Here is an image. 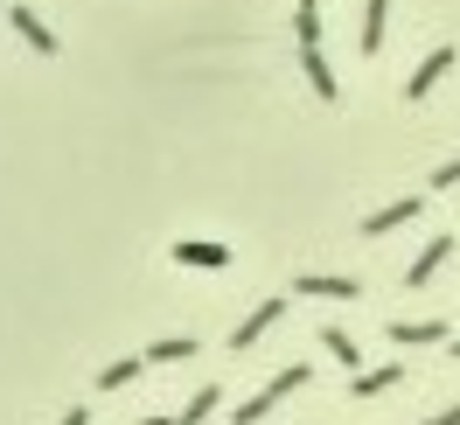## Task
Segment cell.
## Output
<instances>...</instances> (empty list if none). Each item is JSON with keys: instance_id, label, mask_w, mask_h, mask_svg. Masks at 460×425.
<instances>
[{"instance_id": "obj_17", "label": "cell", "mask_w": 460, "mask_h": 425, "mask_svg": "<svg viewBox=\"0 0 460 425\" xmlns=\"http://www.w3.org/2000/svg\"><path fill=\"white\" fill-rule=\"evenodd\" d=\"M432 189H460V154H454V161H447L439 174H432Z\"/></svg>"}, {"instance_id": "obj_3", "label": "cell", "mask_w": 460, "mask_h": 425, "mask_svg": "<svg viewBox=\"0 0 460 425\" xmlns=\"http://www.w3.org/2000/svg\"><path fill=\"white\" fill-rule=\"evenodd\" d=\"M454 63H460V49H454V42H432L426 57H419V70L404 77V98H411V105H426V98H432V84H439V77H447Z\"/></svg>"}, {"instance_id": "obj_8", "label": "cell", "mask_w": 460, "mask_h": 425, "mask_svg": "<svg viewBox=\"0 0 460 425\" xmlns=\"http://www.w3.org/2000/svg\"><path fill=\"white\" fill-rule=\"evenodd\" d=\"M279 314H287V300H259V307H252L244 321H237V328H230V349H252V341H259L265 328L279 321Z\"/></svg>"}, {"instance_id": "obj_4", "label": "cell", "mask_w": 460, "mask_h": 425, "mask_svg": "<svg viewBox=\"0 0 460 425\" xmlns=\"http://www.w3.org/2000/svg\"><path fill=\"white\" fill-rule=\"evenodd\" d=\"M7 29L22 35V42H29L35 57H57V49H63V42H57V29H49V22L35 14V7H7Z\"/></svg>"}, {"instance_id": "obj_6", "label": "cell", "mask_w": 460, "mask_h": 425, "mask_svg": "<svg viewBox=\"0 0 460 425\" xmlns=\"http://www.w3.org/2000/svg\"><path fill=\"white\" fill-rule=\"evenodd\" d=\"M300 293H307V300H363V286L356 279H342V272H300Z\"/></svg>"}, {"instance_id": "obj_9", "label": "cell", "mask_w": 460, "mask_h": 425, "mask_svg": "<svg viewBox=\"0 0 460 425\" xmlns=\"http://www.w3.org/2000/svg\"><path fill=\"white\" fill-rule=\"evenodd\" d=\"M384 29H391V0H363V42H356L363 63L384 57Z\"/></svg>"}, {"instance_id": "obj_14", "label": "cell", "mask_w": 460, "mask_h": 425, "mask_svg": "<svg viewBox=\"0 0 460 425\" xmlns=\"http://www.w3.org/2000/svg\"><path fill=\"white\" fill-rule=\"evenodd\" d=\"M321 349H328V356H335L342 369H363V349H356V341H349L342 328H321Z\"/></svg>"}, {"instance_id": "obj_1", "label": "cell", "mask_w": 460, "mask_h": 425, "mask_svg": "<svg viewBox=\"0 0 460 425\" xmlns=\"http://www.w3.org/2000/svg\"><path fill=\"white\" fill-rule=\"evenodd\" d=\"M293 42H300V70H307L314 98L335 105L342 84H335V63H328V49H321V0H293Z\"/></svg>"}, {"instance_id": "obj_15", "label": "cell", "mask_w": 460, "mask_h": 425, "mask_svg": "<svg viewBox=\"0 0 460 425\" xmlns=\"http://www.w3.org/2000/svg\"><path fill=\"white\" fill-rule=\"evenodd\" d=\"M217 404H224V391H217V384H202V391L189 397V404H181V425H202L209 412H217Z\"/></svg>"}, {"instance_id": "obj_16", "label": "cell", "mask_w": 460, "mask_h": 425, "mask_svg": "<svg viewBox=\"0 0 460 425\" xmlns=\"http://www.w3.org/2000/svg\"><path fill=\"white\" fill-rule=\"evenodd\" d=\"M189 356H196V341H189V335H168V341L146 349V363H189Z\"/></svg>"}, {"instance_id": "obj_2", "label": "cell", "mask_w": 460, "mask_h": 425, "mask_svg": "<svg viewBox=\"0 0 460 425\" xmlns=\"http://www.w3.org/2000/svg\"><path fill=\"white\" fill-rule=\"evenodd\" d=\"M307 376H314L307 363H287L279 376H272V384H265V391H252L244 404H237V412H230V425H259V419H272V404H279V397H293L300 384H307Z\"/></svg>"}, {"instance_id": "obj_11", "label": "cell", "mask_w": 460, "mask_h": 425, "mask_svg": "<svg viewBox=\"0 0 460 425\" xmlns=\"http://www.w3.org/2000/svg\"><path fill=\"white\" fill-rule=\"evenodd\" d=\"M391 341H398V349H439V341H447V321H391Z\"/></svg>"}, {"instance_id": "obj_5", "label": "cell", "mask_w": 460, "mask_h": 425, "mask_svg": "<svg viewBox=\"0 0 460 425\" xmlns=\"http://www.w3.org/2000/svg\"><path fill=\"white\" fill-rule=\"evenodd\" d=\"M426 209V196H398V202H384V209H370L363 217V237H391V230H404L411 217Z\"/></svg>"}, {"instance_id": "obj_20", "label": "cell", "mask_w": 460, "mask_h": 425, "mask_svg": "<svg viewBox=\"0 0 460 425\" xmlns=\"http://www.w3.org/2000/svg\"><path fill=\"white\" fill-rule=\"evenodd\" d=\"M133 425H181V419H133Z\"/></svg>"}, {"instance_id": "obj_7", "label": "cell", "mask_w": 460, "mask_h": 425, "mask_svg": "<svg viewBox=\"0 0 460 425\" xmlns=\"http://www.w3.org/2000/svg\"><path fill=\"white\" fill-rule=\"evenodd\" d=\"M447 258H454V237H426V252H419V258H411V265H404V286L419 293V286H426L432 272L447 265Z\"/></svg>"}, {"instance_id": "obj_21", "label": "cell", "mask_w": 460, "mask_h": 425, "mask_svg": "<svg viewBox=\"0 0 460 425\" xmlns=\"http://www.w3.org/2000/svg\"><path fill=\"white\" fill-rule=\"evenodd\" d=\"M447 349H454V356H460V335H454V341H447Z\"/></svg>"}, {"instance_id": "obj_18", "label": "cell", "mask_w": 460, "mask_h": 425, "mask_svg": "<svg viewBox=\"0 0 460 425\" xmlns=\"http://www.w3.org/2000/svg\"><path fill=\"white\" fill-rule=\"evenodd\" d=\"M419 425H460V404H447V412H432V419H419Z\"/></svg>"}, {"instance_id": "obj_10", "label": "cell", "mask_w": 460, "mask_h": 425, "mask_svg": "<svg viewBox=\"0 0 460 425\" xmlns=\"http://www.w3.org/2000/svg\"><path fill=\"white\" fill-rule=\"evenodd\" d=\"M174 265H196V272H224L230 252H224V244H202V237H181V244H174Z\"/></svg>"}, {"instance_id": "obj_12", "label": "cell", "mask_w": 460, "mask_h": 425, "mask_svg": "<svg viewBox=\"0 0 460 425\" xmlns=\"http://www.w3.org/2000/svg\"><path fill=\"white\" fill-rule=\"evenodd\" d=\"M398 384H404V369H398V363L356 369V376H349V397H384V391H398Z\"/></svg>"}, {"instance_id": "obj_13", "label": "cell", "mask_w": 460, "mask_h": 425, "mask_svg": "<svg viewBox=\"0 0 460 425\" xmlns=\"http://www.w3.org/2000/svg\"><path fill=\"white\" fill-rule=\"evenodd\" d=\"M140 369H146V356H119V363L98 369V391H126V384H133Z\"/></svg>"}, {"instance_id": "obj_19", "label": "cell", "mask_w": 460, "mask_h": 425, "mask_svg": "<svg viewBox=\"0 0 460 425\" xmlns=\"http://www.w3.org/2000/svg\"><path fill=\"white\" fill-rule=\"evenodd\" d=\"M63 425H91V412H84V404H70V412H63Z\"/></svg>"}]
</instances>
